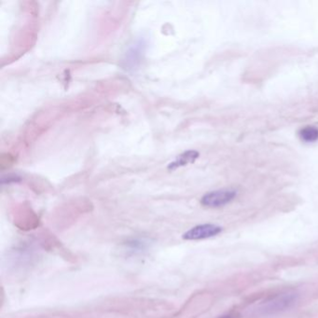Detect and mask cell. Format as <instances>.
I'll return each mask as SVG.
<instances>
[{
	"label": "cell",
	"instance_id": "1",
	"mask_svg": "<svg viewBox=\"0 0 318 318\" xmlns=\"http://www.w3.org/2000/svg\"><path fill=\"white\" fill-rule=\"evenodd\" d=\"M295 292H285L272 298L270 300L266 301L262 305V311L263 314H276L285 309L291 307L297 300Z\"/></svg>",
	"mask_w": 318,
	"mask_h": 318
},
{
	"label": "cell",
	"instance_id": "2",
	"mask_svg": "<svg viewBox=\"0 0 318 318\" xmlns=\"http://www.w3.org/2000/svg\"><path fill=\"white\" fill-rule=\"evenodd\" d=\"M236 197V191L232 189H220L206 193L202 198L201 203L203 206L211 208L224 206Z\"/></svg>",
	"mask_w": 318,
	"mask_h": 318
},
{
	"label": "cell",
	"instance_id": "3",
	"mask_svg": "<svg viewBox=\"0 0 318 318\" xmlns=\"http://www.w3.org/2000/svg\"><path fill=\"white\" fill-rule=\"evenodd\" d=\"M222 231V228L215 224H202L198 225L184 233L183 238L185 240H203L214 237L220 234Z\"/></svg>",
	"mask_w": 318,
	"mask_h": 318
},
{
	"label": "cell",
	"instance_id": "4",
	"mask_svg": "<svg viewBox=\"0 0 318 318\" xmlns=\"http://www.w3.org/2000/svg\"><path fill=\"white\" fill-rule=\"evenodd\" d=\"M199 157V152L195 150H188L184 153L180 154L176 157V161L168 165V169H176L181 166H185L188 164L194 163Z\"/></svg>",
	"mask_w": 318,
	"mask_h": 318
},
{
	"label": "cell",
	"instance_id": "5",
	"mask_svg": "<svg viewBox=\"0 0 318 318\" xmlns=\"http://www.w3.org/2000/svg\"><path fill=\"white\" fill-rule=\"evenodd\" d=\"M299 136L305 142H315L318 140V128L307 126L299 132Z\"/></svg>",
	"mask_w": 318,
	"mask_h": 318
},
{
	"label": "cell",
	"instance_id": "6",
	"mask_svg": "<svg viewBox=\"0 0 318 318\" xmlns=\"http://www.w3.org/2000/svg\"><path fill=\"white\" fill-rule=\"evenodd\" d=\"M221 318H232V317H230V316H225V317H222Z\"/></svg>",
	"mask_w": 318,
	"mask_h": 318
}]
</instances>
